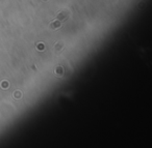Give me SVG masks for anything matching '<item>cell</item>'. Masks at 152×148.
<instances>
[{
  "instance_id": "1",
  "label": "cell",
  "mask_w": 152,
  "mask_h": 148,
  "mask_svg": "<svg viewBox=\"0 0 152 148\" xmlns=\"http://www.w3.org/2000/svg\"><path fill=\"white\" fill-rule=\"evenodd\" d=\"M69 15H70V12H69V10H62V12L56 16L55 20H58V21H60V22H64V21H66V19L68 18Z\"/></svg>"
},
{
  "instance_id": "2",
  "label": "cell",
  "mask_w": 152,
  "mask_h": 148,
  "mask_svg": "<svg viewBox=\"0 0 152 148\" xmlns=\"http://www.w3.org/2000/svg\"><path fill=\"white\" fill-rule=\"evenodd\" d=\"M60 26H62V22L58 21V20H54V21L49 25V28H50L51 30H56V29H58V28H60Z\"/></svg>"
}]
</instances>
